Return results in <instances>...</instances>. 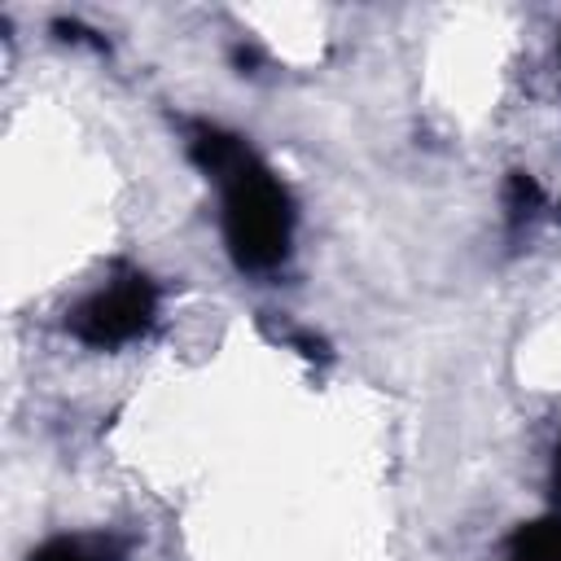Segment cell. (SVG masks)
<instances>
[{
    "mask_svg": "<svg viewBox=\"0 0 561 561\" xmlns=\"http://www.w3.org/2000/svg\"><path fill=\"white\" fill-rule=\"evenodd\" d=\"M188 158L219 188V224L237 272H276L294 245V197L280 175L215 123H188Z\"/></svg>",
    "mask_w": 561,
    "mask_h": 561,
    "instance_id": "obj_1",
    "label": "cell"
},
{
    "mask_svg": "<svg viewBox=\"0 0 561 561\" xmlns=\"http://www.w3.org/2000/svg\"><path fill=\"white\" fill-rule=\"evenodd\" d=\"M158 320V285L136 272V267H114V276L92 289L88 298H79L66 311V329L92 346V351H114L127 346L136 337H145Z\"/></svg>",
    "mask_w": 561,
    "mask_h": 561,
    "instance_id": "obj_2",
    "label": "cell"
},
{
    "mask_svg": "<svg viewBox=\"0 0 561 561\" xmlns=\"http://www.w3.org/2000/svg\"><path fill=\"white\" fill-rule=\"evenodd\" d=\"M500 561H561V513H543L513 526L500 543Z\"/></svg>",
    "mask_w": 561,
    "mask_h": 561,
    "instance_id": "obj_3",
    "label": "cell"
},
{
    "mask_svg": "<svg viewBox=\"0 0 561 561\" xmlns=\"http://www.w3.org/2000/svg\"><path fill=\"white\" fill-rule=\"evenodd\" d=\"M127 539L118 535H53L31 552V561H123Z\"/></svg>",
    "mask_w": 561,
    "mask_h": 561,
    "instance_id": "obj_4",
    "label": "cell"
},
{
    "mask_svg": "<svg viewBox=\"0 0 561 561\" xmlns=\"http://www.w3.org/2000/svg\"><path fill=\"white\" fill-rule=\"evenodd\" d=\"M552 491L561 500V438H557V451H552Z\"/></svg>",
    "mask_w": 561,
    "mask_h": 561,
    "instance_id": "obj_5",
    "label": "cell"
},
{
    "mask_svg": "<svg viewBox=\"0 0 561 561\" xmlns=\"http://www.w3.org/2000/svg\"><path fill=\"white\" fill-rule=\"evenodd\" d=\"M557 215H561V210H557Z\"/></svg>",
    "mask_w": 561,
    "mask_h": 561,
    "instance_id": "obj_6",
    "label": "cell"
}]
</instances>
